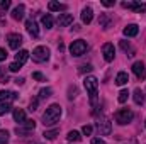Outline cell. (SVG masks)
<instances>
[{
	"label": "cell",
	"mask_w": 146,
	"mask_h": 144,
	"mask_svg": "<svg viewBox=\"0 0 146 144\" xmlns=\"http://www.w3.org/2000/svg\"><path fill=\"white\" fill-rule=\"evenodd\" d=\"M133 71H134V75L139 80H146V68H145V63L143 61H136L133 65Z\"/></svg>",
	"instance_id": "cell-9"
},
{
	"label": "cell",
	"mask_w": 146,
	"mask_h": 144,
	"mask_svg": "<svg viewBox=\"0 0 146 144\" xmlns=\"http://www.w3.org/2000/svg\"><path fill=\"white\" fill-rule=\"evenodd\" d=\"M82 132H83L85 136H90V134H92V126H88V124H87V126H83Z\"/></svg>",
	"instance_id": "cell-34"
},
{
	"label": "cell",
	"mask_w": 146,
	"mask_h": 144,
	"mask_svg": "<svg viewBox=\"0 0 146 144\" xmlns=\"http://www.w3.org/2000/svg\"><path fill=\"white\" fill-rule=\"evenodd\" d=\"M134 102H136L138 105L145 104V92H143L141 88H136V90H134Z\"/></svg>",
	"instance_id": "cell-21"
},
{
	"label": "cell",
	"mask_w": 146,
	"mask_h": 144,
	"mask_svg": "<svg viewBox=\"0 0 146 144\" xmlns=\"http://www.w3.org/2000/svg\"><path fill=\"white\" fill-rule=\"evenodd\" d=\"M60 117H61V107L58 104H53L42 114V124L44 126H53V124H56L60 120Z\"/></svg>",
	"instance_id": "cell-1"
},
{
	"label": "cell",
	"mask_w": 146,
	"mask_h": 144,
	"mask_svg": "<svg viewBox=\"0 0 146 144\" xmlns=\"http://www.w3.org/2000/svg\"><path fill=\"white\" fill-rule=\"evenodd\" d=\"M102 54H104V59L106 61H114V56H115V49H114V44L110 42H106L102 46Z\"/></svg>",
	"instance_id": "cell-7"
},
{
	"label": "cell",
	"mask_w": 146,
	"mask_h": 144,
	"mask_svg": "<svg viewBox=\"0 0 146 144\" xmlns=\"http://www.w3.org/2000/svg\"><path fill=\"white\" fill-rule=\"evenodd\" d=\"M9 70H10V71H19V70H21V66H19V65H17V63H15V61H14V63H12V65H9Z\"/></svg>",
	"instance_id": "cell-36"
},
{
	"label": "cell",
	"mask_w": 146,
	"mask_h": 144,
	"mask_svg": "<svg viewBox=\"0 0 146 144\" xmlns=\"http://www.w3.org/2000/svg\"><path fill=\"white\" fill-rule=\"evenodd\" d=\"M133 117H134V114H133V110H129V108H121V110H117L115 115H114V119H115V122H117L119 126L129 124V122L133 120Z\"/></svg>",
	"instance_id": "cell-3"
},
{
	"label": "cell",
	"mask_w": 146,
	"mask_h": 144,
	"mask_svg": "<svg viewBox=\"0 0 146 144\" xmlns=\"http://www.w3.org/2000/svg\"><path fill=\"white\" fill-rule=\"evenodd\" d=\"M22 127H24L27 132H31V131H34V127H36V122H34V120H26V122L22 124Z\"/></svg>",
	"instance_id": "cell-26"
},
{
	"label": "cell",
	"mask_w": 146,
	"mask_h": 144,
	"mask_svg": "<svg viewBox=\"0 0 146 144\" xmlns=\"http://www.w3.org/2000/svg\"><path fill=\"white\" fill-rule=\"evenodd\" d=\"M92 19H94V10H92L90 7H85V9L82 10V22H83V24H90Z\"/></svg>",
	"instance_id": "cell-13"
},
{
	"label": "cell",
	"mask_w": 146,
	"mask_h": 144,
	"mask_svg": "<svg viewBox=\"0 0 146 144\" xmlns=\"http://www.w3.org/2000/svg\"><path fill=\"white\" fill-rule=\"evenodd\" d=\"M73 97H76V88H75V87H70V95H68V98H73Z\"/></svg>",
	"instance_id": "cell-40"
},
{
	"label": "cell",
	"mask_w": 146,
	"mask_h": 144,
	"mask_svg": "<svg viewBox=\"0 0 146 144\" xmlns=\"http://www.w3.org/2000/svg\"><path fill=\"white\" fill-rule=\"evenodd\" d=\"M26 29H27V32H29L33 37L39 36V29H37V24L34 22V20H27V22H26Z\"/></svg>",
	"instance_id": "cell-17"
},
{
	"label": "cell",
	"mask_w": 146,
	"mask_h": 144,
	"mask_svg": "<svg viewBox=\"0 0 146 144\" xmlns=\"http://www.w3.org/2000/svg\"><path fill=\"white\" fill-rule=\"evenodd\" d=\"M94 68H92V65H83L82 68H80V73H85V71H92Z\"/></svg>",
	"instance_id": "cell-38"
},
{
	"label": "cell",
	"mask_w": 146,
	"mask_h": 144,
	"mask_svg": "<svg viewBox=\"0 0 146 144\" xmlns=\"http://www.w3.org/2000/svg\"><path fill=\"white\" fill-rule=\"evenodd\" d=\"M14 81H15L17 85H24V78H15Z\"/></svg>",
	"instance_id": "cell-43"
},
{
	"label": "cell",
	"mask_w": 146,
	"mask_h": 144,
	"mask_svg": "<svg viewBox=\"0 0 146 144\" xmlns=\"http://www.w3.org/2000/svg\"><path fill=\"white\" fill-rule=\"evenodd\" d=\"M48 9L51 12H63V10H66V5L65 3H60V2H49L48 3Z\"/></svg>",
	"instance_id": "cell-19"
},
{
	"label": "cell",
	"mask_w": 146,
	"mask_h": 144,
	"mask_svg": "<svg viewBox=\"0 0 146 144\" xmlns=\"http://www.w3.org/2000/svg\"><path fill=\"white\" fill-rule=\"evenodd\" d=\"M114 3H115L114 0H104V2H102V5H106V7H112Z\"/></svg>",
	"instance_id": "cell-42"
},
{
	"label": "cell",
	"mask_w": 146,
	"mask_h": 144,
	"mask_svg": "<svg viewBox=\"0 0 146 144\" xmlns=\"http://www.w3.org/2000/svg\"><path fill=\"white\" fill-rule=\"evenodd\" d=\"M122 7L124 9H131L134 12H145L146 10V3H143V2H124Z\"/></svg>",
	"instance_id": "cell-10"
},
{
	"label": "cell",
	"mask_w": 146,
	"mask_h": 144,
	"mask_svg": "<svg viewBox=\"0 0 146 144\" xmlns=\"http://www.w3.org/2000/svg\"><path fill=\"white\" fill-rule=\"evenodd\" d=\"M17 98V93L15 92H0V104H9L10 100H15Z\"/></svg>",
	"instance_id": "cell-12"
},
{
	"label": "cell",
	"mask_w": 146,
	"mask_h": 144,
	"mask_svg": "<svg viewBox=\"0 0 146 144\" xmlns=\"http://www.w3.org/2000/svg\"><path fill=\"white\" fill-rule=\"evenodd\" d=\"M24 10H26V7L21 3V5H17L14 10H12V19L14 20H22L24 19Z\"/></svg>",
	"instance_id": "cell-15"
},
{
	"label": "cell",
	"mask_w": 146,
	"mask_h": 144,
	"mask_svg": "<svg viewBox=\"0 0 146 144\" xmlns=\"http://www.w3.org/2000/svg\"><path fill=\"white\" fill-rule=\"evenodd\" d=\"M51 93H53L51 88H42V90L39 92V98H48V97H51Z\"/></svg>",
	"instance_id": "cell-28"
},
{
	"label": "cell",
	"mask_w": 146,
	"mask_h": 144,
	"mask_svg": "<svg viewBox=\"0 0 146 144\" xmlns=\"http://www.w3.org/2000/svg\"><path fill=\"white\" fill-rule=\"evenodd\" d=\"M33 59L37 63H44L49 59V49L46 46H37L36 49L33 51Z\"/></svg>",
	"instance_id": "cell-5"
},
{
	"label": "cell",
	"mask_w": 146,
	"mask_h": 144,
	"mask_svg": "<svg viewBox=\"0 0 146 144\" xmlns=\"http://www.w3.org/2000/svg\"><path fill=\"white\" fill-rule=\"evenodd\" d=\"M42 26L46 27V29H51L53 27V17H51V14H46V15H42Z\"/></svg>",
	"instance_id": "cell-23"
},
{
	"label": "cell",
	"mask_w": 146,
	"mask_h": 144,
	"mask_svg": "<svg viewBox=\"0 0 146 144\" xmlns=\"http://www.w3.org/2000/svg\"><path fill=\"white\" fill-rule=\"evenodd\" d=\"M127 81H129V76H127V73H124V71L117 73V76H115V85L122 87V85H126Z\"/></svg>",
	"instance_id": "cell-20"
},
{
	"label": "cell",
	"mask_w": 146,
	"mask_h": 144,
	"mask_svg": "<svg viewBox=\"0 0 146 144\" xmlns=\"http://www.w3.org/2000/svg\"><path fill=\"white\" fill-rule=\"evenodd\" d=\"M9 143V131H0V144Z\"/></svg>",
	"instance_id": "cell-29"
},
{
	"label": "cell",
	"mask_w": 146,
	"mask_h": 144,
	"mask_svg": "<svg viewBox=\"0 0 146 144\" xmlns=\"http://www.w3.org/2000/svg\"><path fill=\"white\" fill-rule=\"evenodd\" d=\"M124 36H127V37H134V36H138V32H139V27L136 26V24H129V26H126L124 27Z\"/></svg>",
	"instance_id": "cell-14"
},
{
	"label": "cell",
	"mask_w": 146,
	"mask_h": 144,
	"mask_svg": "<svg viewBox=\"0 0 146 144\" xmlns=\"http://www.w3.org/2000/svg\"><path fill=\"white\" fill-rule=\"evenodd\" d=\"M97 129H99V132H100V136H109L110 132H112V126H110V120L107 117H100L99 119V122H97Z\"/></svg>",
	"instance_id": "cell-6"
},
{
	"label": "cell",
	"mask_w": 146,
	"mask_h": 144,
	"mask_svg": "<svg viewBox=\"0 0 146 144\" xmlns=\"http://www.w3.org/2000/svg\"><path fill=\"white\" fill-rule=\"evenodd\" d=\"M127 98H129V92H127V90H121V92H119V97H117L119 104H126Z\"/></svg>",
	"instance_id": "cell-25"
},
{
	"label": "cell",
	"mask_w": 146,
	"mask_h": 144,
	"mask_svg": "<svg viewBox=\"0 0 146 144\" xmlns=\"http://www.w3.org/2000/svg\"><path fill=\"white\" fill-rule=\"evenodd\" d=\"M37 104H39V98H33V100H31V104H29V110H31V112H34V110L37 108Z\"/></svg>",
	"instance_id": "cell-33"
},
{
	"label": "cell",
	"mask_w": 146,
	"mask_h": 144,
	"mask_svg": "<svg viewBox=\"0 0 146 144\" xmlns=\"http://www.w3.org/2000/svg\"><path fill=\"white\" fill-rule=\"evenodd\" d=\"M10 7V0H3V2H0V9L2 10H7Z\"/></svg>",
	"instance_id": "cell-35"
},
{
	"label": "cell",
	"mask_w": 146,
	"mask_h": 144,
	"mask_svg": "<svg viewBox=\"0 0 146 144\" xmlns=\"http://www.w3.org/2000/svg\"><path fill=\"white\" fill-rule=\"evenodd\" d=\"M7 41H9V48H10V49H19L21 44H22V36L12 32V34L7 36Z\"/></svg>",
	"instance_id": "cell-8"
},
{
	"label": "cell",
	"mask_w": 146,
	"mask_h": 144,
	"mask_svg": "<svg viewBox=\"0 0 146 144\" xmlns=\"http://www.w3.org/2000/svg\"><path fill=\"white\" fill-rule=\"evenodd\" d=\"M7 112H10V104H0V115H5Z\"/></svg>",
	"instance_id": "cell-32"
},
{
	"label": "cell",
	"mask_w": 146,
	"mask_h": 144,
	"mask_svg": "<svg viewBox=\"0 0 146 144\" xmlns=\"http://www.w3.org/2000/svg\"><path fill=\"white\" fill-rule=\"evenodd\" d=\"M83 85H85V88H87V92H88V95H90V104L92 105H97V100H99V93H97V88H99V80L95 78V76H87L85 80H83Z\"/></svg>",
	"instance_id": "cell-2"
},
{
	"label": "cell",
	"mask_w": 146,
	"mask_h": 144,
	"mask_svg": "<svg viewBox=\"0 0 146 144\" xmlns=\"http://www.w3.org/2000/svg\"><path fill=\"white\" fill-rule=\"evenodd\" d=\"M85 51H87V42L83 41V39H76V41H73L72 44H70V53H72V56H82V54H85Z\"/></svg>",
	"instance_id": "cell-4"
},
{
	"label": "cell",
	"mask_w": 146,
	"mask_h": 144,
	"mask_svg": "<svg viewBox=\"0 0 146 144\" xmlns=\"http://www.w3.org/2000/svg\"><path fill=\"white\" fill-rule=\"evenodd\" d=\"M7 81H9L7 71H5V68H2V66H0V83H7Z\"/></svg>",
	"instance_id": "cell-31"
},
{
	"label": "cell",
	"mask_w": 146,
	"mask_h": 144,
	"mask_svg": "<svg viewBox=\"0 0 146 144\" xmlns=\"http://www.w3.org/2000/svg\"><path fill=\"white\" fill-rule=\"evenodd\" d=\"M5 58H7V51H5V49H2V48H0V61H3V59H5Z\"/></svg>",
	"instance_id": "cell-41"
},
{
	"label": "cell",
	"mask_w": 146,
	"mask_h": 144,
	"mask_svg": "<svg viewBox=\"0 0 146 144\" xmlns=\"http://www.w3.org/2000/svg\"><path fill=\"white\" fill-rule=\"evenodd\" d=\"M33 78H34V80H37V81H44V76H42V75H41L39 71L33 73Z\"/></svg>",
	"instance_id": "cell-37"
},
{
	"label": "cell",
	"mask_w": 146,
	"mask_h": 144,
	"mask_svg": "<svg viewBox=\"0 0 146 144\" xmlns=\"http://www.w3.org/2000/svg\"><path fill=\"white\" fill-rule=\"evenodd\" d=\"M14 120L22 126V124L26 122V112H24L22 108H14Z\"/></svg>",
	"instance_id": "cell-18"
},
{
	"label": "cell",
	"mask_w": 146,
	"mask_h": 144,
	"mask_svg": "<svg viewBox=\"0 0 146 144\" xmlns=\"http://www.w3.org/2000/svg\"><path fill=\"white\" fill-rule=\"evenodd\" d=\"M42 136H44L46 139H51V141H53V139H54V137L58 136V129H53V131H46V132H44Z\"/></svg>",
	"instance_id": "cell-27"
},
{
	"label": "cell",
	"mask_w": 146,
	"mask_h": 144,
	"mask_svg": "<svg viewBox=\"0 0 146 144\" xmlns=\"http://www.w3.org/2000/svg\"><path fill=\"white\" fill-rule=\"evenodd\" d=\"M68 141H72V143H78V141H82L80 132H76V131H70V132H68Z\"/></svg>",
	"instance_id": "cell-24"
},
{
	"label": "cell",
	"mask_w": 146,
	"mask_h": 144,
	"mask_svg": "<svg viewBox=\"0 0 146 144\" xmlns=\"http://www.w3.org/2000/svg\"><path fill=\"white\" fill-rule=\"evenodd\" d=\"M121 48L127 53V56H129V58H133V56L136 54V51H134V49L131 48V44H129V42H126V41H121Z\"/></svg>",
	"instance_id": "cell-22"
},
{
	"label": "cell",
	"mask_w": 146,
	"mask_h": 144,
	"mask_svg": "<svg viewBox=\"0 0 146 144\" xmlns=\"http://www.w3.org/2000/svg\"><path fill=\"white\" fill-rule=\"evenodd\" d=\"M72 22H73L72 14H60V17H58V26H60V27H66V26H70Z\"/></svg>",
	"instance_id": "cell-11"
},
{
	"label": "cell",
	"mask_w": 146,
	"mask_h": 144,
	"mask_svg": "<svg viewBox=\"0 0 146 144\" xmlns=\"http://www.w3.org/2000/svg\"><path fill=\"white\" fill-rule=\"evenodd\" d=\"M27 58H29V51H26V49H21V51L15 54V63H17L19 66H22V65L27 61Z\"/></svg>",
	"instance_id": "cell-16"
},
{
	"label": "cell",
	"mask_w": 146,
	"mask_h": 144,
	"mask_svg": "<svg viewBox=\"0 0 146 144\" xmlns=\"http://www.w3.org/2000/svg\"><path fill=\"white\" fill-rule=\"evenodd\" d=\"M92 144H107L104 139H100V137H94L92 139Z\"/></svg>",
	"instance_id": "cell-39"
},
{
	"label": "cell",
	"mask_w": 146,
	"mask_h": 144,
	"mask_svg": "<svg viewBox=\"0 0 146 144\" xmlns=\"http://www.w3.org/2000/svg\"><path fill=\"white\" fill-rule=\"evenodd\" d=\"M145 126H146V120H145Z\"/></svg>",
	"instance_id": "cell-44"
},
{
	"label": "cell",
	"mask_w": 146,
	"mask_h": 144,
	"mask_svg": "<svg viewBox=\"0 0 146 144\" xmlns=\"http://www.w3.org/2000/svg\"><path fill=\"white\" fill-rule=\"evenodd\" d=\"M100 27H104V29H109V17L107 15H100Z\"/></svg>",
	"instance_id": "cell-30"
}]
</instances>
